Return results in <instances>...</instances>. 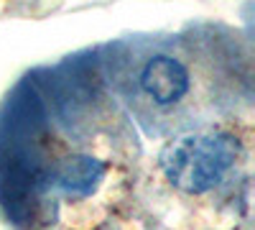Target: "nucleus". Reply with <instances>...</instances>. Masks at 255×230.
Returning <instances> with one entry per match:
<instances>
[{
    "label": "nucleus",
    "mask_w": 255,
    "mask_h": 230,
    "mask_svg": "<svg viewBox=\"0 0 255 230\" xmlns=\"http://www.w3.org/2000/svg\"><path fill=\"white\" fill-rule=\"evenodd\" d=\"M102 177H105V164H100L97 159H92V156H69L56 166L54 184L67 195L84 197V195H90L95 190Z\"/></svg>",
    "instance_id": "7ed1b4c3"
},
{
    "label": "nucleus",
    "mask_w": 255,
    "mask_h": 230,
    "mask_svg": "<svg viewBox=\"0 0 255 230\" xmlns=\"http://www.w3.org/2000/svg\"><path fill=\"white\" fill-rule=\"evenodd\" d=\"M238 154L240 143L230 133H189L168 143L161 151L158 164L176 190L204 195L222 182Z\"/></svg>",
    "instance_id": "f257e3e1"
},
{
    "label": "nucleus",
    "mask_w": 255,
    "mask_h": 230,
    "mask_svg": "<svg viewBox=\"0 0 255 230\" xmlns=\"http://www.w3.org/2000/svg\"><path fill=\"white\" fill-rule=\"evenodd\" d=\"M140 87L156 105H174L189 92V72L179 59L158 54L145 61L140 72Z\"/></svg>",
    "instance_id": "f03ea898"
}]
</instances>
